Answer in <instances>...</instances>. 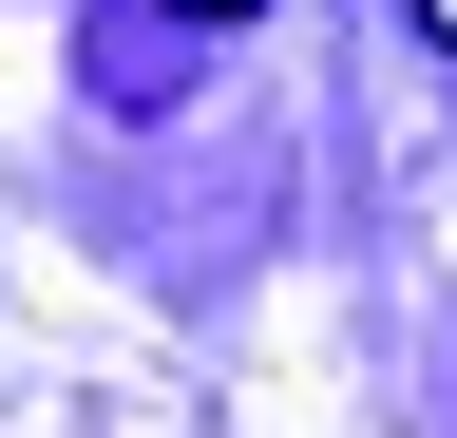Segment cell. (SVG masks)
Listing matches in <instances>:
<instances>
[{
    "instance_id": "2",
    "label": "cell",
    "mask_w": 457,
    "mask_h": 438,
    "mask_svg": "<svg viewBox=\"0 0 457 438\" xmlns=\"http://www.w3.org/2000/svg\"><path fill=\"white\" fill-rule=\"evenodd\" d=\"M420 20H438V38H457V0H420Z\"/></svg>"
},
{
    "instance_id": "1",
    "label": "cell",
    "mask_w": 457,
    "mask_h": 438,
    "mask_svg": "<svg viewBox=\"0 0 457 438\" xmlns=\"http://www.w3.org/2000/svg\"><path fill=\"white\" fill-rule=\"evenodd\" d=\"M171 20H267V0H171Z\"/></svg>"
}]
</instances>
